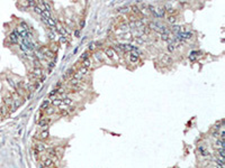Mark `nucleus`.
I'll use <instances>...</instances> for the list:
<instances>
[{
    "mask_svg": "<svg viewBox=\"0 0 225 168\" xmlns=\"http://www.w3.org/2000/svg\"><path fill=\"white\" fill-rule=\"evenodd\" d=\"M123 39L124 40H132L133 39V35L130 31H126V33L123 34Z\"/></svg>",
    "mask_w": 225,
    "mask_h": 168,
    "instance_id": "nucleus-16",
    "label": "nucleus"
},
{
    "mask_svg": "<svg viewBox=\"0 0 225 168\" xmlns=\"http://www.w3.org/2000/svg\"><path fill=\"white\" fill-rule=\"evenodd\" d=\"M56 112V108L52 107V105H50V107H47L46 109H45V114L46 115H52V114H54Z\"/></svg>",
    "mask_w": 225,
    "mask_h": 168,
    "instance_id": "nucleus-11",
    "label": "nucleus"
},
{
    "mask_svg": "<svg viewBox=\"0 0 225 168\" xmlns=\"http://www.w3.org/2000/svg\"><path fill=\"white\" fill-rule=\"evenodd\" d=\"M130 9H132V12L133 15L135 16V17H137V16L141 15V11H140V8L136 6V4H133L132 7H130Z\"/></svg>",
    "mask_w": 225,
    "mask_h": 168,
    "instance_id": "nucleus-13",
    "label": "nucleus"
},
{
    "mask_svg": "<svg viewBox=\"0 0 225 168\" xmlns=\"http://www.w3.org/2000/svg\"><path fill=\"white\" fill-rule=\"evenodd\" d=\"M161 62H162V64H164V65H170V64H172L173 60L169 55H164L163 57L161 58Z\"/></svg>",
    "mask_w": 225,
    "mask_h": 168,
    "instance_id": "nucleus-10",
    "label": "nucleus"
},
{
    "mask_svg": "<svg viewBox=\"0 0 225 168\" xmlns=\"http://www.w3.org/2000/svg\"><path fill=\"white\" fill-rule=\"evenodd\" d=\"M105 54H106V56H107L108 58H110V59H115V52H114V49L112 48V47H107V48L105 49Z\"/></svg>",
    "mask_w": 225,
    "mask_h": 168,
    "instance_id": "nucleus-7",
    "label": "nucleus"
},
{
    "mask_svg": "<svg viewBox=\"0 0 225 168\" xmlns=\"http://www.w3.org/2000/svg\"><path fill=\"white\" fill-rule=\"evenodd\" d=\"M19 38H20L19 34H18L16 30H14L12 33H10V34H9V36H8V39H9V42H10V43H17L18 40H19Z\"/></svg>",
    "mask_w": 225,
    "mask_h": 168,
    "instance_id": "nucleus-4",
    "label": "nucleus"
},
{
    "mask_svg": "<svg viewBox=\"0 0 225 168\" xmlns=\"http://www.w3.org/2000/svg\"><path fill=\"white\" fill-rule=\"evenodd\" d=\"M34 149H35V151L37 154H40V152H44L47 149V146L44 141H38V142H36L34 145Z\"/></svg>",
    "mask_w": 225,
    "mask_h": 168,
    "instance_id": "nucleus-1",
    "label": "nucleus"
},
{
    "mask_svg": "<svg viewBox=\"0 0 225 168\" xmlns=\"http://www.w3.org/2000/svg\"><path fill=\"white\" fill-rule=\"evenodd\" d=\"M82 67H84V68H89V67H91L92 66V60H91V58H87L86 60H83L82 62V65H81Z\"/></svg>",
    "mask_w": 225,
    "mask_h": 168,
    "instance_id": "nucleus-12",
    "label": "nucleus"
},
{
    "mask_svg": "<svg viewBox=\"0 0 225 168\" xmlns=\"http://www.w3.org/2000/svg\"><path fill=\"white\" fill-rule=\"evenodd\" d=\"M19 27H22V29H25V30H29L28 25H27L25 21H22V22H20V24H19Z\"/></svg>",
    "mask_w": 225,
    "mask_h": 168,
    "instance_id": "nucleus-25",
    "label": "nucleus"
},
{
    "mask_svg": "<svg viewBox=\"0 0 225 168\" xmlns=\"http://www.w3.org/2000/svg\"><path fill=\"white\" fill-rule=\"evenodd\" d=\"M60 42H61V43H65V42H66V38L63 37V36H62V37L60 38Z\"/></svg>",
    "mask_w": 225,
    "mask_h": 168,
    "instance_id": "nucleus-33",
    "label": "nucleus"
},
{
    "mask_svg": "<svg viewBox=\"0 0 225 168\" xmlns=\"http://www.w3.org/2000/svg\"><path fill=\"white\" fill-rule=\"evenodd\" d=\"M51 104H52V107H54V108L62 107V100H60V99H54V100L51 101Z\"/></svg>",
    "mask_w": 225,
    "mask_h": 168,
    "instance_id": "nucleus-14",
    "label": "nucleus"
},
{
    "mask_svg": "<svg viewBox=\"0 0 225 168\" xmlns=\"http://www.w3.org/2000/svg\"><path fill=\"white\" fill-rule=\"evenodd\" d=\"M72 104V99L70 98H65L62 100V107L64 105V107H69V105Z\"/></svg>",
    "mask_w": 225,
    "mask_h": 168,
    "instance_id": "nucleus-17",
    "label": "nucleus"
},
{
    "mask_svg": "<svg viewBox=\"0 0 225 168\" xmlns=\"http://www.w3.org/2000/svg\"><path fill=\"white\" fill-rule=\"evenodd\" d=\"M128 28H130V27H128V24L126 21H124L123 24L120 25V29H122V30H124L125 33H126V30H128Z\"/></svg>",
    "mask_w": 225,
    "mask_h": 168,
    "instance_id": "nucleus-23",
    "label": "nucleus"
},
{
    "mask_svg": "<svg viewBox=\"0 0 225 168\" xmlns=\"http://www.w3.org/2000/svg\"><path fill=\"white\" fill-rule=\"evenodd\" d=\"M30 73L33 74V75L35 76L37 80H40V78L42 77L43 75H44V74H43V69L40 68V67H34V69L30 72Z\"/></svg>",
    "mask_w": 225,
    "mask_h": 168,
    "instance_id": "nucleus-5",
    "label": "nucleus"
},
{
    "mask_svg": "<svg viewBox=\"0 0 225 168\" xmlns=\"http://www.w3.org/2000/svg\"><path fill=\"white\" fill-rule=\"evenodd\" d=\"M51 168H55V167H51Z\"/></svg>",
    "mask_w": 225,
    "mask_h": 168,
    "instance_id": "nucleus-34",
    "label": "nucleus"
},
{
    "mask_svg": "<svg viewBox=\"0 0 225 168\" xmlns=\"http://www.w3.org/2000/svg\"><path fill=\"white\" fill-rule=\"evenodd\" d=\"M33 8H34V11H35V12H37L38 15H40V13H42V10H40V8L37 6V2H36V6H34Z\"/></svg>",
    "mask_w": 225,
    "mask_h": 168,
    "instance_id": "nucleus-26",
    "label": "nucleus"
},
{
    "mask_svg": "<svg viewBox=\"0 0 225 168\" xmlns=\"http://www.w3.org/2000/svg\"><path fill=\"white\" fill-rule=\"evenodd\" d=\"M174 48H176L174 45H173L172 43H169V45H168V51H169V52H173V51H174Z\"/></svg>",
    "mask_w": 225,
    "mask_h": 168,
    "instance_id": "nucleus-28",
    "label": "nucleus"
},
{
    "mask_svg": "<svg viewBox=\"0 0 225 168\" xmlns=\"http://www.w3.org/2000/svg\"><path fill=\"white\" fill-rule=\"evenodd\" d=\"M196 54H197V52H192V53L189 55V59H190V60H195L196 59V56H197Z\"/></svg>",
    "mask_w": 225,
    "mask_h": 168,
    "instance_id": "nucleus-27",
    "label": "nucleus"
},
{
    "mask_svg": "<svg viewBox=\"0 0 225 168\" xmlns=\"http://www.w3.org/2000/svg\"><path fill=\"white\" fill-rule=\"evenodd\" d=\"M134 42L136 43L137 45H143L144 44V40H143V38H142L141 36H136V37L134 38Z\"/></svg>",
    "mask_w": 225,
    "mask_h": 168,
    "instance_id": "nucleus-19",
    "label": "nucleus"
},
{
    "mask_svg": "<svg viewBox=\"0 0 225 168\" xmlns=\"http://www.w3.org/2000/svg\"><path fill=\"white\" fill-rule=\"evenodd\" d=\"M155 15L156 17H164L166 16V9H164V6H159L156 9H155Z\"/></svg>",
    "mask_w": 225,
    "mask_h": 168,
    "instance_id": "nucleus-6",
    "label": "nucleus"
},
{
    "mask_svg": "<svg viewBox=\"0 0 225 168\" xmlns=\"http://www.w3.org/2000/svg\"><path fill=\"white\" fill-rule=\"evenodd\" d=\"M142 31H143V34H144L145 36H148V35H150L151 31H152V30H151V29L148 27V25H146V26H143V27H142Z\"/></svg>",
    "mask_w": 225,
    "mask_h": 168,
    "instance_id": "nucleus-18",
    "label": "nucleus"
},
{
    "mask_svg": "<svg viewBox=\"0 0 225 168\" xmlns=\"http://www.w3.org/2000/svg\"><path fill=\"white\" fill-rule=\"evenodd\" d=\"M48 124H50V119L47 118H43L40 120H38V127L40 128V130H44V129H47L48 128Z\"/></svg>",
    "mask_w": 225,
    "mask_h": 168,
    "instance_id": "nucleus-3",
    "label": "nucleus"
},
{
    "mask_svg": "<svg viewBox=\"0 0 225 168\" xmlns=\"http://www.w3.org/2000/svg\"><path fill=\"white\" fill-rule=\"evenodd\" d=\"M128 11H130V8H128V7H125V8H122V9H119V12H122V13L128 12Z\"/></svg>",
    "mask_w": 225,
    "mask_h": 168,
    "instance_id": "nucleus-30",
    "label": "nucleus"
},
{
    "mask_svg": "<svg viewBox=\"0 0 225 168\" xmlns=\"http://www.w3.org/2000/svg\"><path fill=\"white\" fill-rule=\"evenodd\" d=\"M50 101L48 100H46V101H44V102L42 103V105H40V110H45L47 107H50Z\"/></svg>",
    "mask_w": 225,
    "mask_h": 168,
    "instance_id": "nucleus-22",
    "label": "nucleus"
},
{
    "mask_svg": "<svg viewBox=\"0 0 225 168\" xmlns=\"http://www.w3.org/2000/svg\"><path fill=\"white\" fill-rule=\"evenodd\" d=\"M87 58H89V52H84V53L80 56V62H83V60H86Z\"/></svg>",
    "mask_w": 225,
    "mask_h": 168,
    "instance_id": "nucleus-21",
    "label": "nucleus"
},
{
    "mask_svg": "<svg viewBox=\"0 0 225 168\" xmlns=\"http://www.w3.org/2000/svg\"><path fill=\"white\" fill-rule=\"evenodd\" d=\"M42 163H43V167H44V168H51V167H53V166H54V160L52 158L45 159V160L42 161Z\"/></svg>",
    "mask_w": 225,
    "mask_h": 168,
    "instance_id": "nucleus-8",
    "label": "nucleus"
},
{
    "mask_svg": "<svg viewBox=\"0 0 225 168\" xmlns=\"http://www.w3.org/2000/svg\"><path fill=\"white\" fill-rule=\"evenodd\" d=\"M80 28H83L84 27V19H81V21H80Z\"/></svg>",
    "mask_w": 225,
    "mask_h": 168,
    "instance_id": "nucleus-32",
    "label": "nucleus"
},
{
    "mask_svg": "<svg viewBox=\"0 0 225 168\" xmlns=\"http://www.w3.org/2000/svg\"><path fill=\"white\" fill-rule=\"evenodd\" d=\"M50 133H48V129H44V130H40V133L37 134V136L35 137V138H37L40 141H45L47 138H48Z\"/></svg>",
    "mask_w": 225,
    "mask_h": 168,
    "instance_id": "nucleus-2",
    "label": "nucleus"
},
{
    "mask_svg": "<svg viewBox=\"0 0 225 168\" xmlns=\"http://www.w3.org/2000/svg\"><path fill=\"white\" fill-rule=\"evenodd\" d=\"M44 57L47 58V59H54L55 58V53L54 52H52L51 49H46V51L44 52Z\"/></svg>",
    "mask_w": 225,
    "mask_h": 168,
    "instance_id": "nucleus-9",
    "label": "nucleus"
},
{
    "mask_svg": "<svg viewBox=\"0 0 225 168\" xmlns=\"http://www.w3.org/2000/svg\"><path fill=\"white\" fill-rule=\"evenodd\" d=\"M166 20H168L169 24H174L177 18H176V16H168V17H166Z\"/></svg>",
    "mask_w": 225,
    "mask_h": 168,
    "instance_id": "nucleus-20",
    "label": "nucleus"
},
{
    "mask_svg": "<svg viewBox=\"0 0 225 168\" xmlns=\"http://www.w3.org/2000/svg\"><path fill=\"white\" fill-rule=\"evenodd\" d=\"M34 66H35V67H40V59H37V58H35V59H34Z\"/></svg>",
    "mask_w": 225,
    "mask_h": 168,
    "instance_id": "nucleus-29",
    "label": "nucleus"
},
{
    "mask_svg": "<svg viewBox=\"0 0 225 168\" xmlns=\"http://www.w3.org/2000/svg\"><path fill=\"white\" fill-rule=\"evenodd\" d=\"M60 114H61V115H68V114H69V111L65 110V109H63V110H61V111H60Z\"/></svg>",
    "mask_w": 225,
    "mask_h": 168,
    "instance_id": "nucleus-31",
    "label": "nucleus"
},
{
    "mask_svg": "<svg viewBox=\"0 0 225 168\" xmlns=\"http://www.w3.org/2000/svg\"><path fill=\"white\" fill-rule=\"evenodd\" d=\"M76 72H78V73L80 74V75L83 77V76H86V75H87V74H88V68H84V67H82V66H81V67H79V68H78V71H76Z\"/></svg>",
    "mask_w": 225,
    "mask_h": 168,
    "instance_id": "nucleus-15",
    "label": "nucleus"
},
{
    "mask_svg": "<svg viewBox=\"0 0 225 168\" xmlns=\"http://www.w3.org/2000/svg\"><path fill=\"white\" fill-rule=\"evenodd\" d=\"M96 48H97L96 43H90V44H89V47H88V49H89L88 52H94Z\"/></svg>",
    "mask_w": 225,
    "mask_h": 168,
    "instance_id": "nucleus-24",
    "label": "nucleus"
}]
</instances>
